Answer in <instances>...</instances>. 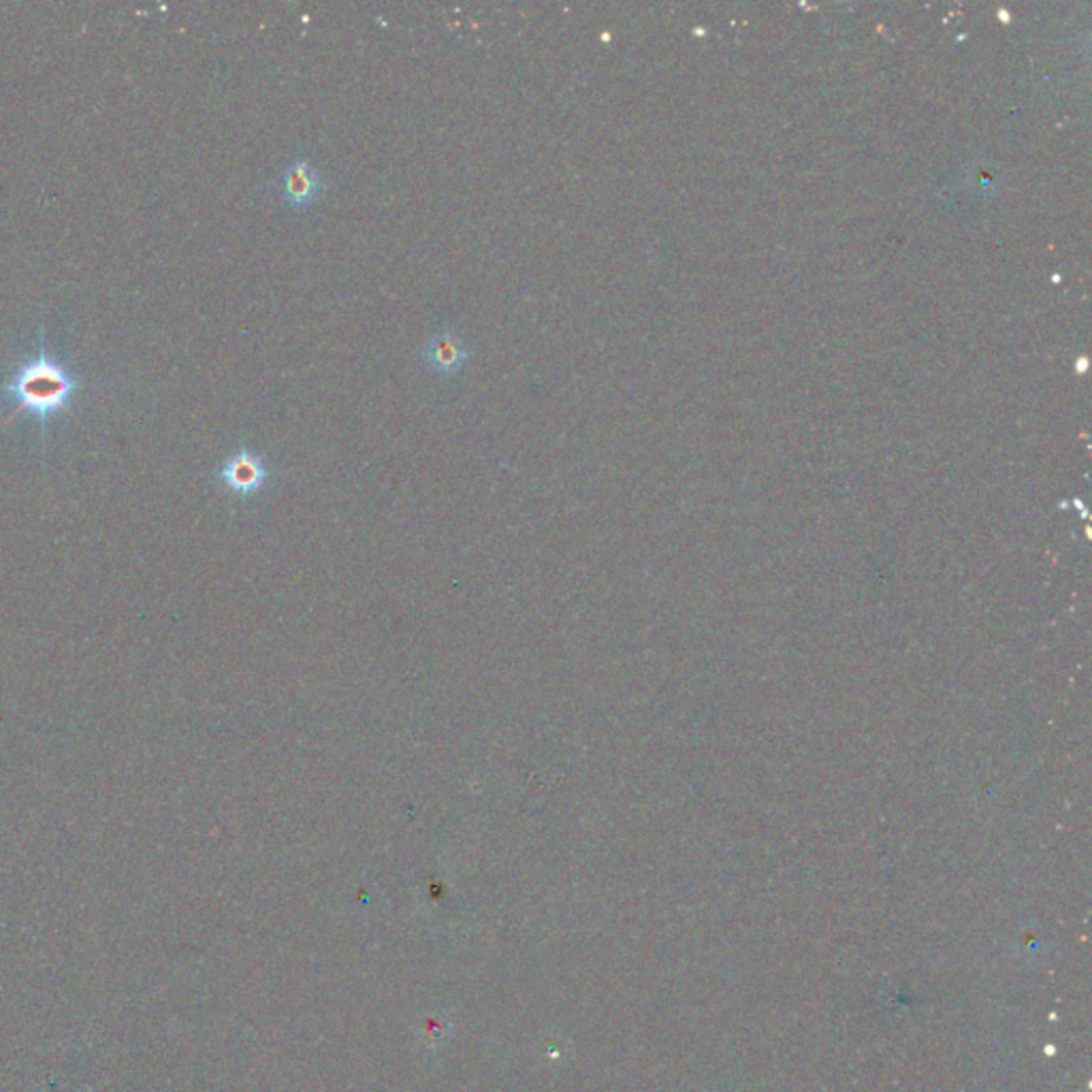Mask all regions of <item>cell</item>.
I'll return each instance as SVG.
<instances>
[{
	"label": "cell",
	"mask_w": 1092,
	"mask_h": 1092,
	"mask_svg": "<svg viewBox=\"0 0 1092 1092\" xmlns=\"http://www.w3.org/2000/svg\"><path fill=\"white\" fill-rule=\"evenodd\" d=\"M84 386L88 384L80 376L48 353L41 331L39 353L19 363L7 382H0V395L13 404L15 412L31 414L45 425L71 408L77 391Z\"/></svg>",
	"instance_id": "1"
},
{
	"label": "cell",
	"mask_w": 1092,
	"mask_h": 1092,
	"mask_svg": "<svg viewBox=\"0 0 1092 1092\" xmlns=\"http://www.w3.org/2000/svg\"><path fill=\"white\" fill-rule=\"evenodd\" d=\"M269 470L261 455L252 453L248 449H240L238 453L230 455L218 472V480L226 491L236 496H252L261 491L267 482Z\"/></svg>",
	"instance_id": "2"
},
{
	"label": "cell",
	"mask_w": 1092,
	"mask_h": 1092,
	"mask_svg": "<svg viewBox=\"0 0 1092 1092\" xmlns=\"http://www.w3.org/2000/svg\"><path fill=\"white\" fill-rule=\"evenodd\" d=\"M466 342L451 329H443L425 344V361L437 374H453L468 361Z\"/></svg>",
	"instance_id": "3"
},
{
	"label": "cell",
	"mask_w": 1092,
	"mask_h": 1092,
	"mask_svg": "<svg viewBox=\"0 0 1092 1092\" xmlns=\"http://www.w3.org/2000/svg\"><path fill=\"white\" fill-rule=\"evenodd\" d=\"M322 191V179L318 169L308 158L295 160L282 173V195L293 205L312 203Z\"/></svg>",
	"instance_id": "4"
}]
</instances>
